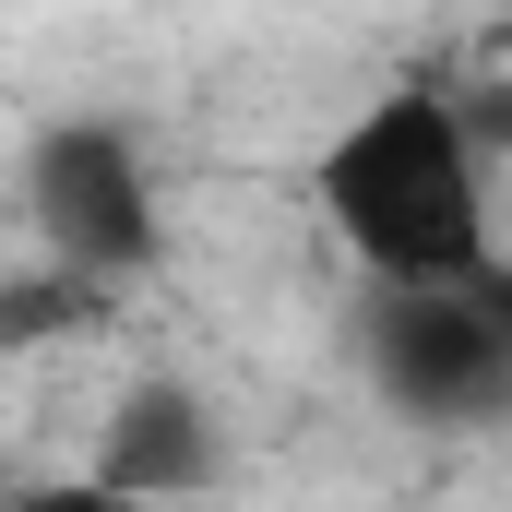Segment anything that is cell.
<instances>
[{
    "label": "cell",
    "mask_w": 512,
    "mask_h": 512,
    "mask_svg": "<svg viewBox=\"0 0 512 512\" xmlns=\"http://www.w3.org/2000/svg\"><path fill=\"white\" fill-rule=\"evenodd\" d=\"M322 215L334 239L417 286V274H477L489 262V179H477V120L429 84L370 96L358 120L322 143Z\"/></svg>",
    "instance_id": "cell-1"
},
{
    "label": "cell",
    "mask_w": 512,
    "mask_h": 512,
    "mask_svg": "<svg viewBox=\"0 0 512 512\" xmlns=\"http://www.w3.org/2000/svg\"><path fill=\"white\" fill-rule=\"evenodd\" d=\"M358 358H370V393L393 417H417V429H489V417H512V274L501 262L417 274V286L370 274Z\"/></svg>",
    "instance_id": "cell-2"
},
{
    "label": "cell",
    "mask_w": 512,
    "mask_h": 512,
    "mask_svg": "<svg viewBox=\"0 0 512 512\" xmlns=\"http://www.w3.org/2000/svg\"><path fill=\"white\" fill-rule=\"evenodd\" d=\"M24 215H36V251L72 262V274H96V286H120L155 262V167H143V143L120 120H48L24 143Z\"/></svg>",
    "instance_id": "cell-3"
},
{
    "label": "cell",
    "mask_w": 512,
    "mask_h": 512,
    "mask_svg": "<svg viewBox=\"0 0 512 512\" xmlns=\"http://www.w3.org/2000/svg\"><path fill=\"white\" fill-rule=\"evenodd\" d=\"M215 477H227V429L203 417L191 382H131L96 429V465H84L96 501H191Z\"/></svg>",
    "instance_id": "cell-4"
},
{
    "label": "cell",
    "mask_w": 512,
    "mask_h": 512,
    "mask_svg": "<svg viewBox=\"0 0 512 512\" xmlns=\"http://www.w3.org/2000/svg\"><path fill=\"white\" fill-rule=\"evenodd\" d=\"M96 274H72V262H48L36 286L24 274H0V346H36V334H72V322H96Z\"/></svg>",
    "instance_id": "cell-5"
}]
</instances>
